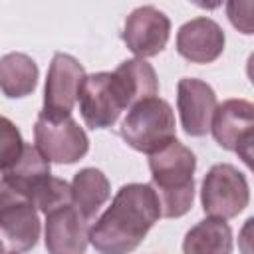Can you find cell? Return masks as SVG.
<instances>
[{
	"instance_id": "cell-1",
	"label": "cell",
	"mask_w": 254,
	"mask_h": 254,
	"mask_svg": "<svg viewBox=\"0 0 254 254\" xmlns=\"http://www.w3.org/2000/svg\"><path fill=\"white\" fill-rule=\"evenodd\" d=\"M159 218L161 206L151 185H123L107 210L91 224L89 242L99 254H129Z\"/></svg>"
},
{
	"instance_id": "cell-2",
	"label": "cell",
	"mask_w": 254,
	"mask_h": 254,
	"mask_svg": "<svg viewBox=\"0 0 254 254\" xmlns=\"http://www.w3.org/2000/svg\"><path fill=\"white\" fill-rule=\"evenodd\" d=\"M194 153L177 139L149 155L151 187L159 198L161 216L179 218L190 210L194 198Z\"/></svg>"
},
{
	"instance_id": "cell-3",
	"label": "cell",
	"mask_w": 254,
	"mask_h": 254,
	"mask_svg": "<svg viewBox=\"0 0 254 254\" xmlns=\"http://www.w3.org/2000/svg\"><path fill=\"white\" fill-rule=\"evenodd\" d=\"M175 133L177 127L173 107L159 95L133 103L119 127L123 141L131 149L147 155L157 153L173 139H177Z\"/></svg>"
},
{
	"instance_id": "cell-4",
	"label": "cell",
	"mask_w": 254,
	"mask_h": 254,
	"mask_svg": "<svg viewBox=\"0 0 254 254\" xmlns=\"http://www.w3.org/2000/svg\"><path fill=\"white\" fill-rule=\"evenodd\" d=\"M77 101L83 123L89 129H107L115 125L121 111L135 103L129 87L115 71H97L85 75Z\"/></svg>"
},
{
	"instance_id": "cell-5",
	"label": "cell",
	"mask_w": 254,
	"mask_h": 254,
	"mask_svg": "<svg viewBox=\"0 0 254 254\" xmlns=\"http://www.w3.org/2000/svg\"><path fill=\"white\" fill-rule=\"evenodd\" d=\"M250 200L246 177L230 163H218L202 179L200 202L210 218L228 220L238 216Z\"/></svg>"
},
{
	"instance_id": "cell-6",
	"label": "cell",
	"mask_w": 254,
	"mask_h": 254,
	"mask_svg": "<svg viewBox=\"0 0 254 254\" xmlns=\"http://www.w3.org/2000/svg\"><path fill=\"white\" fill-rule=\"evenodd\" d=\"M83 77H85L83 65L73 56L58 52L48 67L44 105L38 117L46 121H62L71 117Z\"/></svg>"
},
{
	"instance_id": "cell-7",
	"label": "cell",
	"mask_w": 254,
	"mask_h": 254,
	"mask_svg": "<svg viewBox=\"0 0 254 254\" xmlns=\"http://www.w3.org/2000/svg\"><path fill=\"white\" fill-rule=\"evenodd\" d=\"M0 232L14 252L32 250L40 238V216L34 200L0 179Z\"/></svg>"
},
{
	"instance_id": "cell-8",
	"label": "cell",
	"mask_w": 254,
	"mask_h": 254,
	"mask_svg": "<svg viewBox=\"0 0 254 254\" xmlns=\"http://www.w3.org/2000/svg\"><path fill=\"white\" fill-rule=\"evenodd\" d=\"M210 131L214 141L236 153L248 167L252 165V143H254V105L246 99H226L216 105Z\"/></svg>"
},
{
	"instance_id": "cell-9",
	"label": "cell",
	"mask_w": 254,
	"mask_h": 254,
	"mask_svg": "<svg viewBox=\"0 0 254 254\" xmlns=\"http://www.w3.org/2000/svg\"><path fill=\"white\" fill-rule=\"evenodd\" d=\"M34 139L42 155L60 165H71L89 151V139L73 117L62 121H46L38 117L34 125Z\"/></svg>"
},
{
	"instance_id": "cell-10",
	"label": "cell",
	"mask_w": 254,
	"mask_h": 254,
	"mask_svg": "<svg viewBox=\"0 0 254 254\" xmlns=\"http://www.w3.org/2000/svg\"><path fill=\"white\" fill-rule=\"evenodd\" d=\"M171 36V20L155 6L135 8L123 26V42L139 60L161 54Z\"/></svg>"
},
{
	"instance_id": "cell-11",
	"label": "cell",
	"mask_w": 254,
	"mask_h": 254,
	"mask_svg": "<svg viewBox=\"0 0 254 254\" xmlns=\"http://www.w3.org/2000/svg\"><path fill=\"white\" fill-rule=\"evenodd\" d=\"M218 101L214 89L196 77H183L177 85V109L187 135L202 137L210 131V121Z\"/></svg>"
},
{
	"instance_id": "cell-12",
	"label": "cell",
	"mask_w": 254,
	"mask_h": 254,
	"mask_svg": "<svg viewBox=\"0 0 254 254\" xmlns=\"http://www.w3.org/2000/svg\"><path fill=\"white\" fill-rule=\"evenodd\" d=\"M91 224L73 204L60 206L46 214V248L50 254H83L89 242Z\"/></svg>"
},
{
	"instance_id": "cell-13",
	"label": "cell",
	"mask_w": 254,
	"mask_h": 254,
	"mask_svg": "<svg viewBox=\"0 0 254 254\" xmlns=\"http://www.w3.org/2000/svg\"><path fill=\"white\" fill-rule=\"evenodd\" d=\"M224 32L222 28L206 18L198 16L185 22L177 32V52L192 64H210L224 52Z\"/></svg>"
},
{
	"instance_id": "cell-14",
	"label": "cell",
	"mask_w": 254,
	"mask_h": 254,
	"mask_svg": "<svg viewBox=\"0 0 254 254\" xmlns=\"http://www.w3.org/2000/svg\"><path fill=\"white\" fill-rule=\"evenodd\" d=\"M69 189H71V204L91 224L99 208L109 198L111 187H109L107 177L99 169L87 167L75 173Z\"/></svg>"
},
{
	"instance_id": "cell-15",
	"label": "cell",
	"mask_w": 254,
	"mask_h": 254,
	"mask_svg": "<svg viewBox=\"0 0 254 254\" xmlns=\"http://www.w3.org/2000/svg\"><path fill=\"white\" fill-rule=\"evenodd\" d=\"M232 230L226 220L204 218L196 222L183 240V254H230Z\"/></svg>"
},
{
	"instance_id": "cell-16",
	"label": "cell",
	"mask_w": 254,
	"mask_h": 254,
	"mask_svg": "<svg viewBox=\"0 0 254 254\" xmlns=\"http://www.w3.org/2000/svg\"><path fill=\"white\" fill-rule=\"evenodd\" d=\"M38 65L36 62L20 52L6 54L0 58V91L10 97H26L38 85Z\"/></svg>"
},
{
	"instance_id": "cell-17",
	"label": "cell",
	"mask_w": 254,
	"mask_h": 254,
	"mask_svg": "<svg viewBox=\"0 0 254 254\" xmlns=\"http://www.w3.org/2000/svg\"><path fill=\"white\" fill-rule=\"evenodd\" d=\"M50 175V161L42 155V151L36 145L26 143L20 159L2 173V179L32 198L34 189Z\"/></svg>"
},
{
	"instance_id": "cell-18",
	"label": "cell",
	"mask_w": 254,
	"mask_h": 254,
	"mask_svg": "<svg viewBox=\"0 0 254 254\" xmlns=\"http://www.w3.org/2000/svg\"><path fill=\"white\" fill-rule=\"evenodd\" d=\"M115 73L121 75V79L125 81V85L129 87L133 101H141L145 97H153L159 93V79L157 73L153 69L151 64H147L145 60H125L121 62L115 69Z\"/></svg>"
},
{
	"instance_id": "cell-19",
	"label": "cell",
	"mask_w": 254,
	"mask_h": 254,
	"mask_svg": "<svg viewBox=\"0 0 254 254\" xmlns=\"http://www.w3.org/2000/svg\"><path fill=\"white\" fill-rule=\"evenodd\" d=\"M32 200H34L38 210L48 214V212H52V210H56L60 206L71 204V189L64 179H58V177L50 175L48 179H44L34 189Z\"/></svg>"
},
{
	"instance_id": "cell-20",
	"label": "cell",
	"mask_w": 254,
	"mask_h": 254,
	"mask_svg": "<svg viewBox=\"0 0 254 254\" xmlns=\"http://www.w3.org/2000/svg\"><path fill=\"white\" fill-rule=\"evenodd\" d=\"M24 139L20 129L4 115H0V171L10 169L24 151Z\"/></svg>"
},
{
	"instance_id": "cell-21",
	"label": "cell",
	"mask_w": 254,
	"mask_h": 254,
	"mask_svg": "<svg viewBox=\"0 0 254 254\" xmlns=\"http://www.w3.org/2000/svg\"><path fill=\"white\" fill-rule=\"evenodd\" d=\"M242 8H244V2H228L226 4L228 18H230L232 26L238 28L242 34H252V16H250L252 10L242 14Z\"/></svg>"
},
{
	"instance_id": "cell-22",
	"label": "cell",
	"mask_w": 254,
	"mask_h": 254,
	"mask_svg": "<svg viewBox=\"0 0 254 254\" xmlns=\"http://www.w3.org/2000/svg\"><path fill=\"white\" fill-rule=\"evenodd\" d=\"M0 254H6V248H4V244H2V240H0Z\"/></svg>"
},
{
	"instance_id": "cell-23",
	"label": "cell",
	"mask_w": 254,
	"mask_h": 254,
	"mask_svg": "<svg viewBox=\"0 0 254 254\" xmlns=\"http://www.w3.org/2000/svg\"><path fill=\"white\" fill-rule=\"evenodd\" d=\"M10 254H18V252H14V250H12V252H10Z\"/></svg>"
}]
</instances>
